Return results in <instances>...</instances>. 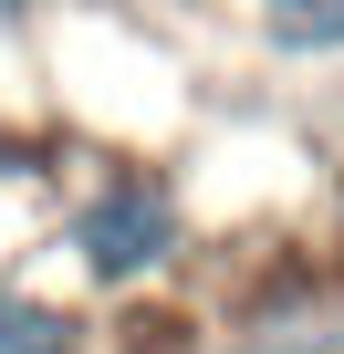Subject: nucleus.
<instances>
[{
	"label": "nucleus",
	"mask_w": 344,
	"mask_h": 354,
	"mask_svg": "<svg viewBox=\"0 0 344 354\" xmlns=\"http://www.w3.org/2000/svg\"><path fill=\"white\" fill-rule=\"evenodd\" d=\"M178 240H188V219H178V188H167L156 167L105 177V188L73 209V261H84V281H105V292L167 271V261H178Z\"/></svg>",
	"instance_id": "1"
},
{
	"label": "nucleus",
	"mask_w": 344,
	"mask_h": 354,
	"mask_svg": "<svg viewBox=\"0 0 344 354\" xmlns=\"http://www.w3.org/2000/svg\"><path fill=\"white\" fill-rule=\"evenodd\" d=\"M0 354H84V313L32 302V292H0Z\"/></svg>",
	"instance_id": "3"
},
{
	"label": "nucleus",
	"mask_w": 344,
	"mask_h": 354,
	"mask_svg": "<svg viewBox=\"0 0 344 354\" xmlns=\"http://www.w3.org/2000/svg\"><path fill=\"white\" fill-rule=\"evenodd\" d=\"M21 11H32V0H0V21H21Z\"/></svg>",
	"instance_id": "4"
},
{
	"label": "nucleus",
	"mask_w": 344,
	"mask_h": 354,
	"mask_svg": "<svg viewBox=\"0 0 344 354\" xmlns=\"http://www.w3.org/2000/svg\"><path fill=\"white\" fill-rule=\"evenodd\" d=\"M261 32H271V53L323 63V53H344V0H261Z\"/></svg>",
	"instance_id": "2"
}]
</instances>
